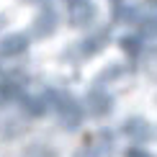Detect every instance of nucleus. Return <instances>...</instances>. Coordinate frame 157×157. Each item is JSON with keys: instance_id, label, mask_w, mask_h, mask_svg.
Segmentation results:
<instances>
[{"instance_id": "f03ea898", "label": "nucleus", "mask_w": 157, "mask_h": 157, "mask_svg": "<svg viewBox=\"0 0 157 157\" xmlns=\"http://www.w3.org/2000/svg\"><path fill=\"white\" fill-rule=\"evenodd\" d=\"M26 49V39L23 36H8L5 39L3 44H0V52H3V54H18V52H23Z\"/></svg>"}, {"instance_id": "7ed1b4c3", "label": "nucleus", "mask_w": 157, "mask_h": 157, "mask_svg": "<svg viewBox=\"0 0 157 157\" xmlns=\"http://www.w3.org/2000/svg\"><path fill=\"white\" fill-rule=\"evenodd\" d=\"M149 3H152V5H157V0H149Z\"/></svg>"}, {"instance_id": "f257e3e1", "label": "nucleus", "mask_w": 157, "mask_h": 157, "mask_svg": "<svg viewBox=\"0 0 157 157\" xmlns=\"http://www.w3.org/2000/svg\"><path fill=\"white\" fill-rule=\"evenodd\" d=\"M85 103H88V108L93 111L95 116H101V113H106V111L111 108V101H108V95L106 93H101V90H93L88 98H85Z\"/></svg>"}]
</instances>
